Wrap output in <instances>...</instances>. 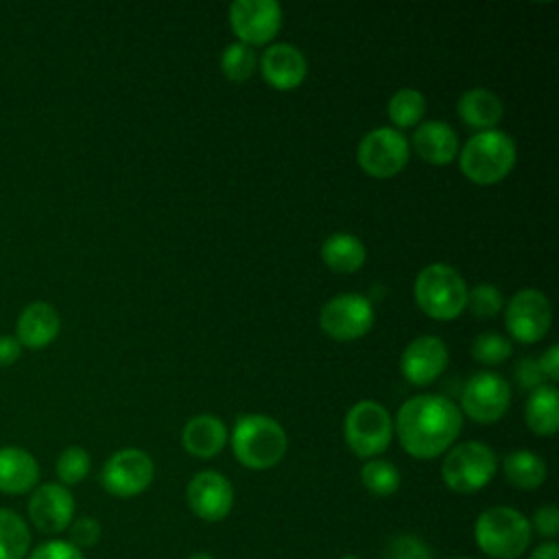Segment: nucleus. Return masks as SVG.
Segmentation results:
<instances>
[{
	"mask_svg": "<svg viewBox=\"0 0 559 559\" xmlns=\"http://www.w3.org/2000/svg\"><path fill=\"white\" fill-rule=\"evenodd\" d=\"M319 325L334 341H356L371 330L373 306L360 293L336 295L323 304Z\"/></svg>",
	"mask_w": 559,
	"mask_h": 559,
	"instance_id": "nucleus-10",
	"label": "nucleus"
},
{
	"mask_svg": "<svg viewBox=\"0 0 559 559\" xmlns=\"http://www.w3.org/2000/svg\"><path fill=\"white\" fill-rule=\"evenodd\" d=\"M528 524H531V531L555 542V537L559 535V509L555 504H544L535 509L533 520Z\"/></svg>",
	"mask_w": 559,
	"mask_h": 559,
	"instance_id": "nucleus-36",
	"label": "nucleus"
},
{
	"mask_svg": "<svg viewBox=\"0 0 559 559\" xmlns=\"http://www.w3.org/2000/svg\"><path fill=\"white\" fill-rule=\"evenodd\" d=\"M186 502L199 520L221 522L234 507V487L223 474L203 469L190 478L186 487Z\"/></svg>",
	"mask_w": 559,
	"mask_h": 559,
	"instance_id": "nucleus-14",
	"label": "nucleus"
},
{
	"mask_svg": "<svg viewBox=\"0 0 559 559\" xmlns=\"http://www.w3.org/2000/svg\"><path fill=\"white\" fill-rule=\"evenodd\" d=\"M356 157L369 177L389 179L402 173V168L408 164L411 146L402 131L393 127H378L362 135Z\"/></svg>",
	"mask_w": 559,
	"mask_h": 559,
	"instance_id": "nucleus-8",
	"label": "nucleus"
},
{
	"mask_svg": "<svg viewBox=\"0 0 559 559\" xmlns=\"http://www.w3.org/2000/svg\"><path fill=\"white\" fill-rule=\"evenodd\" d=\"M537 362H539V369H542L546 380L555 382L559 378V347L557 345H550L542 354V358H537Z\"/></svg>",
	"mask_w": 559,
	"mask_h": 559,
	"instance_id": "nucleus-38",
	"label": "nucleus"
},
{
	"mask_svg": "<svg viewBox=\"0 0 559 559\" xmlns=\"http://www.w3.org/2000/svg\"><path fill=\"white\" fill-rule=\"evenodd\" d=\"M386 111H389V118L391 122L397 127V129H406V127H413L417 124L421 118H424V111H426V98L419 90H413V87H402L397 90L389 105H386Z\"/></svg>",
	"mask_w": 559,
	"mask_h": 559,
	"instance_id": "nucleus-27",
	"label": "nucleus"
},
{
	"mask_svg": "<svg viewBox=\"0 0 559 559\" xmlns=\"http://www.w3.org/2000/svg\"><path fill=\"white\" fill-rule=\"evenodd\" d=\"M513 376H515L518 386L522 391H528V393L539 389V386H544V380H546L542 369H539L537 358H522V360H518Z\"/></svg>",
	"mask_w": 559,
	"mask_h": 559,
	"instance_id": "nucleus-37",
	"label": "nucleus"
},
{
	"mask_svg": "<svg viewBox=\"0 0 559 559\" xmlns=\"http://www.w3.org/2000/svg\"><path fill=\"white\" fill-rule=\"evenodd\" d=\"M255 70H258V55L251 46L240 44V41L225 46V50L221 55V72L225 79H229L234 83H242V81L251 79Z\"/></svg>",
	"mask_w": 559,
	"mask_h": 559,
	"instance_id": "nucleus-29",
	"label": "nucleus"
},
{
	"mask_svg": "<svg viewBox=\"0 0 559 559\" xmlns=\"http://www.w3.org/2000/svg\"><path fill=\"white\" fill-rule=\"evenodd\" d=\"M186 559H214V557L207 555V552H192V555L186 557Z\"/></svg>",
	"mask_w": 559,
	"mask_h": 559,
	"instance_id": "nucleus-41",
	"label": "nucleus"
},
{
	"mask_svg": "<svg viewBox=\"0 0 559 559\" xmlns=\"http://www.w3.org/2000/svg\"><path fill=\"white\" fill-rule=\"evenodd\" d=\"M408 146H413V151L424 162H428L432 166H445L459 153V138H456V131L448 122L426 120L415 129Z\"/></svg>",
	"mask_w": 559,
	"mask_h": 559,
	"instance_id": "nucleus-18",
	"label": "nucleus"
},
{
	"mask_svg": "<svg viewBox=\"0 0 559 559\" xmlns=\"http://www.w3.org/2000/svg\"><path fill=\"white\" fill-rule=\"evenodd\" d=\"M456 114L467 127L487 131V129H496V124L504 114V107L493 92L485 87H472L461 94L456 103Z\"/></svg>",
	"mask_w": 559,
	"mask_h": 559,
	"instance_id": "nucleus-22",
	"label": "nucleus"
},
{
	"mask_svg": "<svg viewBox=\"0 0 559 559\" xmlns=\"http://www.w3.org/2000/svg\"><path fill=\"white\" fill-rule=\"evenodd\" d=\"M183 450L197 459H212L227 445V426L216 415H197L181 430Z\"/></svg>",
	"mask_w": 559,
	"mask_h": 559,
	"instance_id": "nucleus-21",
	"label": "nucleus"
},
{
	"mask_svg": "<svg viewBox=\"0 0 559 559\" xmlns=\"http://www.w3.org/2000/svg\"><path fill=\"white\" fill-rule=\"evenodd\" d=\"M474 317L478 319H491L502 312L504 308V295L498 286L489 282L476 284L472 290H467V306Z\"/></svg>",
	"mask_w": 559,
	"mask_h": 559,
	"instance_id": "nucleus-31",
	"label": "nucleus"
},
{
	"mask_svg": "<svg viewBox=\"0 0 559 559\" xmlns=\"http://www.w3.org/2000/svg\"><path fill=\"white\" fill-rule=\"evenodd\" d=\"M511 404V386L496 371L474 373L461 391V408L476 424H496Z\"/></svg>",
	"mask_w": 559,
	"mask_h": 559,
	"instance_id": "nucleus-12",
	"label": "nucleus"
},
{
	"mask_svg": "<svg viewBox=\"0 0 559 559\" xmlns=\"http://www.w3.org/2000/svg\"><path fill=\"white\" fill-rule=\"evenodd\" d=\"M533 537L528 520L513 507L485 509L474 524L476 546L491 559H518Z\"/></svg>",
	"mask_w": 559,
	"mask_h": 559,
	"instance_id": "nucleus-5",
	"label": "nucleus"
},
{
	"mask_svg": "<svg viewBox=\"0 0 559 559\" xmlns=\"http://www.w3.org/2000/svg\"><path fill=\"white\" fill-rule=\"evenodd\" d=\"M467 284L461 273L443 262L424 266L413 286L417 308L437 321H452L463 314L467 306Z\"/></svg>",
	"mask_w": 559,
	"mask_h": 559,
	"instance_id": "nucleus-4",
	"label": "nucleus"
},
{
	"mask_svg": "<svg viewBox=\"0 0 559 559\" xmlns=\"http://www.w3.org/2000/svg\"><path fill=\"white\" fill-rule=\"evenodd\" d=\"M452 559H474V557H452Z\"/></svg>",
	"mask_w": 559,
	"mask_h": 559,
	"instance_id": "nucleus-43",
	"label": "nucleus"
},
{
	"mask_svg": "<svg viewBox=\"0 0 559 559\" xmlns=\"http://www.w3.org/2000/svg\"><path fill=\"white\" fill-rule=\"evenodd\" d=\"M360 480L365 489L373 496H393L400 487V472L386 459H369L360 469Z\"/></svg>",
	"mask_w": 559,
	"mask_h": 559,
	"instance_id": "nucleus-28",
	"label": "nucleus"
},
{
	"mask_svg": "<svg viewBox=\"0 0 559 559\" xmlns=\"http://www.w3.org/2000/svg\"><path fill=\"white\" fill-rule=\"evenodd\" d=\"M28 518L39 533H63L74 520V496L61 483L37 485L28 498Z\"/></svg>",
	"mask_w": 559,
	"mask_h": 559,
	"instance_id": "nucleus-15",
	"label": "nucleus"
},
{
	"mask_svg": "<svg viewBox=\"0 0 559 559\" xmlns=\"http://www.w3.org/2000/svg\"><path fill=\"white\" fill-rule=\"evenodd\" d=\"M59 328H61V319L57 308L48 301H33L17 317L15 338L24 347L39 349L57 338Z\"/></svg>",
	"mask_w": 559,
	"mask_h": 559,
	"instance_id": "nucleus-19",
	"label": "nucleus"
},
{
	"mask_svg": "<svg viewBox=\"0 0 559 559\" xmlns=\"http://www.w3.org/2000/svg\"><path fill=\"white\" fill-rule=\"evenodd\" d=\"M461 428V408L452 400L435 393L406 400L393 419V432L397 435L402 448L413 459L424 461L448 452Z\"/></svg>",
	"mask_w": 559,
	"mask_h": 559,
	"instance_id": "nucleus-1",
	"label": "nucleus"
},
{
	"mask_svg": "<svg viewBox=\"0 0 559 559\" xmlns=\"http://www.w3.org/2000/svg\"><path fill=\"white\" fill-rule=\"evenodd\" d=\"M20 352H22V345L15 336H9V334L0 336V367L13 365L20 358Z\"/></svg>",
	"mask_w": 559,
	"mask_h": 559,
	"instance_id": "nucleus-39",
	"label": "nucleus"
},
{
	"mask_svg": "<svg viewBox=\"0 0 559 559\" xmlns=\"http://www.w3.org/2000/svg\"><path fill=\"white\" fill-rule=\"evenodd\" d=\"M559 395L552 384H544L535 391H531L526 406H524V419L526 426L542 437H550L559 428Z\"/></svg>",
	"mask_w": 559,
	"mask_h": 559,
	"instance_id": "nucleus-24",
	"label": "nucleus"
},
{
	"mask_svg": "<svg viewBox=\"0 0 559 559\" xmlns=\"http://www.w3.org/2000/svg\"><path fill=\"white\" fill-rule=\"evenodd\" d=\"M288 448L280 421L269 415H240L231 430V450L240 465L249 469H269L277 465Z\"/></svg>",
	"mask_w": 559,
	"mask_h": 559,
	"instance_id": "nucleus-2",
	"label": "nucleus"
},
{
	"mask_svg": "<svg viewBox=\"0 0 559 559\" xmlns=\"http://www.w3.org/2000/svg\"><path fill=\"white\" fill-rule=\"evenodd\" d=\"M496 472V452L483 441H463L452 445L441 463V478L454 493H474L483 489Z\"/></svg>",
	"mask_w": 559,
	"mask_h": 559,
	"instance_id": "nucleus-6",
	"label": "nucleus"
},
{
	"mask_svg": "<svg viewBox=\"0 0 559 559\" xmlns=\"http://www.w3.org/2000/svg\"><path fill=\"white\" fill-rule=\"evenodd\" d=\"M384 559H432V552L424 539L413 533H397L389 537L384 546Z\"/></svg>",
	"mask_w": 559,
	"mask_h": 559,
	"instance_id": "nucleus-33",
	"label": "nucleus"
},
{
	"mask_svg": "<svg viewBox=\"0 0 559 559\" xmlns=\"http://www.w3.org/2000/svg\"><path fill=\"white\" fill-rule=\"evenodd\" d=\"M31 550V531L22 515L0 507V559H26Z\"/></svg>",
	"mask_w": 559,
	"mask_h": 559,
	"instance_id": "nucleus-26",
	"label": "nucleus"
},
{
	"mask_svg": "<svg viewBox=\"0 0 559 559\" xmlns=\"http://www.w3.org/2000/svg\"><path fill=\"white\" fill-rule=\"evenodd\" d=\"M26 559H85V555L68 539H48L28 550Z\"/></svg>",
	"mask_w": 559,
	"mask_h": 559,
	"instance_id": "nucleus-35",
	"label": "nucleus"
},
{
	"mask_svg": "<svg viewBox=\"0 0 559 559\" xmlns=\"http://www.w3.org/2000/svg\"><path fill=\"white\" fill-rule=\"evenodd\" d=\"M39 483L35 456L20 445L0 448V491L11 496L28 493Z\"/></svg>",
	"mask_w": 559,
	"mask_h": 559,
	"instance_id": "nucleus-20",
	"label": "nucleus"
},
{
	"mask_svg": "<svg viewBox=\"0 0 559 559\" xmlns=\"http://www.w3.org/2000/svg\"><path fill=\"white\" fill-rule=\"evenodd\" d=\"M229 24L240 44H269L282 26V7L275 0H236L229 7Z\"/></svg>",
	"mask_w": 559,
	"mask_h": 559,
	"instance_id": "nucleus-13",
	"label": "nucleus"
},
{
	"mask_svg": "<svg viewBox=\"0 0 559 559\" xmlns=\"http://www.w3.org/2000/svg\"><path fill=\"white\" fill-rule=\"evenodd\" d=\"M448 347L437 336H417L413 338L400 356L402 376L417 386H426L435 382L443 369L448 367Z\"/></svg>",
	"mask_w": 559,
	"mask_h": 559,
	"instance_id": "nucleus-16",
	"label": "nucleus"
},
{
	"mask_svg": "<svg viewBox=\"0 0 559 559\" xmlns=\"http://www.w3.org/2000/svg\"><path fill=\"white\" fill-rule=\"evenodd\" d=\"M341 559H360V557H356V555H343Z\"/></svg>",
	"mask_w": 559,
	"mask_h": 559,
	"instance_id": "nucleus-42",
	"label": "nucleus"
},
{
	"mask_svg": "<svg viewBox=\"0 0 559 559\" xmlns=\"http://www.w3.org/2000/svg\"><path fill=\"white\" fill-rule=\"evenodd\" d=\"M528 559H559V544L557 542H544L537 548L531 550Z\"/></svg>",
	"mask_w": 559,
	"mask_h": 559,
	"instance_id": "nucleus-40",
	"label": "nucleus"
},
{
	"mask_svg": "<svg viewBox=\"0 0 559 559\" xmlns=\"http://www.w3.org/2000/svg\"><path fill=\"white\" fill-rule=\"evenodd\" d=\"M552 321L548 297L537 288L518 290L504 308L507 332L520 343H537L546 336Z\"/></svg>",
	"mask_w": 559,
	"mask_h": 559,
	"instance_id": "nucleus-11",
	"label": "nucleus"
},
{
	"mask_svg": "<svg viewBox=\"0 0 559 559\" xmlns=\"http://www.w3.org/2000/svg\"><path fill=\"white\" fill-rule=\"evenodd\" d=\"M68 542L72 544V546H76L79 550H83V548H92V546H96L98 544V539H100V533H103V528H100V522L96 520V518H92V515H81V518H74L72 522H70V526H68Z\"/></svg>",
	"mask_w": 559,
	"mask_h": 559,
	"instance_id": "nucleus-34",
	"label": "nucleus"
},
{
	"mask_svg": "<svg viewBox=\"0 0 559 559\" xmlns=\"http://www.w3.org/2000/svg\"><path fill=\"white\" fill-rule=\"evenodd\" d=\"M90 467H92V461H90L87 450L81 445H70L59 454L55 472H57L59 483L63 487H68V485L81 483L90 474Z\"/></svg>",
	"mask_w": 559,
	"mask_h": 559,
	"instance_id": "nucleus-30",
	"label": "nucleus"
},
{
	"mask_svg": "<svg viewBox=\"0 0 559 559\" xmlns=\"http://www.w3.org/2000/svg\"><path fill=\"white\" fill-rule=\"evenodd\" d=\"M502 474L513 487L531 491L546 480V463L531 450H513L502 461Z\"/></svg>",
	"mask_w": 559,
	"mask_h": 559,
	"instance_id": "nucleus-25",
	"label": "nucleus"
},
{
	"mask_svg": "<svg viewBox=\"0 0 559 559\" xmlns=\"http://www.w3.org/2000/svg\"><path fill=\"white\" fill-rule=\"evenodd\" d=\"M153 476L155 465L144 450L122 448L105 461L100 469V485L116 498H133L148 489Z\"/></svg>",
	"mask_w": 559,
	"mask_h": 559,
	"instance_id": "nucleus-9",
	"label": "nucleus"
},
{
	"mask_svg": "<svg viewBox=\"0 0 559 559\" xmlns=\"http://www.w3.org/2000/svg\"><path fill=\"white\" fill-rule=\"evenodd\" d=\"M365 258L367 249L362 240L347 231H336L321 245V260L336 273H356L365 264Z\"/></svg>",
	"mask_w": 559,
	"mask_h": 559,
	"instance_id": "nucleus-23",
	"label": "nucleus"
},
{
	"mask_svg": "<svg viewBox=\"0 0 559 559\" xmlns=\"http://www.w3.org/2000/svg\"><path fill=\"white\" fill-rule=\"evenodd\" d=\"M343 435L349 450L360 459H376L393 439V419L376 400L356 402L343 421Z\"/></svg>",
	"mask_w": 559,
	"mask_h": 559,
	"instance_id": "nucleus-7",
	"label": "nucleus"
},
{
	"mask_svg": "<svg viewBox=\"0 0 559 559\" xmlns=\"http://www.w3.org/2000/svg\"><path fill=\"white\" fill-rule=\"evenodd\" d=\"M511 343L498 332H483L469 345V354L483 365H500L511 356Z\"/></svg>",
	"mask_w": 559,
	"mask_h": 559,
	"instance_id": "nucleus-32",
	"label": "nucleus"
},
{
	"mask_svg": "<svg viewBox=\"0 0 559 559\" xmlns=\"http://www.w3.org/2000/svg\"><path fill=\"white\" fill-rule=\"evenodd\" d=\"M258 63L264 81L282 92L299 87L308 74V61L304 52L286 41L269 46Z\"/></svg>",
	"mask_w": 559,
	"mask_h": 559,
	"instance_id": "nucleus-17",
	"label": "nucleus"
},
{
	"mask_svg": "<svg viewBox=\"0 0 559 559\" xmlns=\"http://www.w3.org/2000/svg\"><path fill=\"white\" fill-rule=\"evenodd\" d=\"M515 157L518 151L513 138L500 129H487L478 131L463 144L459 166L469 181L478 186H491L511 173Z\"/></svg>",
	"mask_w": 559,
	"mask_h": 559,
	"instance_id": "nucleus-3",
	"label": "nucleus"
}]
</instances>
